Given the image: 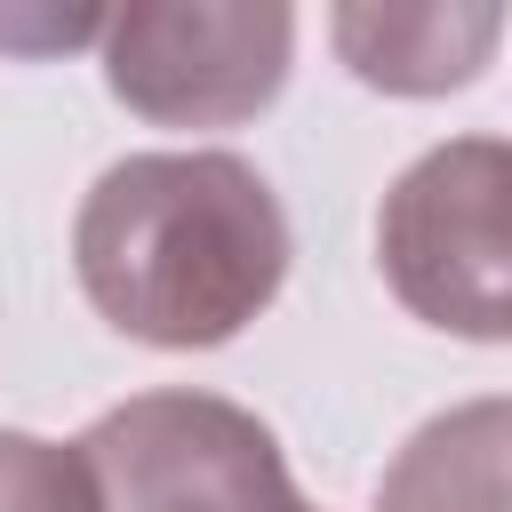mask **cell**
I'll return each mask as SVG.
<instances>
[{
	"mask_svg": "<svg viewBox=\"0 0 512 512\" xmlns=\"http://www.w3.org/2000/svg\"><path fill=\"white\" fill-rule=\"evenodd\" d=\"M0 512H104L80 440L0 432Z\"/></svg>",
	"mask_w": 512,
	"mask_h": 512,
	"instance_id": "7",
	"label": "cell"
},
{
	"mask_svg": "<svg viewBox=\"0 0 512 512\" xmlns=\"http://www.w3.org/2000/svg\"><path fill=\"white\" fill-rule=\"evenodd\" d=\"M376 512H512V400H456L424 416L392 448Z\"/></svg>",
	"mask_w": 512,
	"mask_h": 512,
	"instance_id": "6",
	"label": "cell"
},
{
	"mask_svg": "<svg viewBox=\"0 0 512 512\" xmlns=\"http://www.w3.org/2000/svg\"><path fill=\"white\" fill-rule=\"evenodd\" d=\"M328 40L360 88L384 96H448L472 88L504 40V8L488 0H416V8H328Z\"/></svg>",
	"mask_w": 512,
	"mask_h": 512,
	"instance_id": "5",
	"label": "cell"
},
{
	"mask_svg": "<svg viewBox=\"0 0 512 512\" xmlns=\"http://www.w3.org/2000/svg\"><path fill=\"white\" fill-rule=\"evenodd\" d=\"M104 512H312L272 424L224 392H136L80 432Z\"/></svg>",
	"mask_w": 512,
	"mask_h": 512,
	"instance_id": "3",
	"label": "cell"
},
{
	"mask_svg": "<svg viewBox=\"0 0 512 512\" xmlns=\"http://www.w3.org/2000/svg\"><path fill=\"white\" fill-rule=\"evenodd\" d=\"M376 264L408 320L464 344H512V136L416 152L376 208Z\"/></svg>",
	"mask_w": 512,
	"mask_h": 512,
	"instance_id": "2",
	"label": "cell"
},
{
	"mask_svg": "<svg viewBox=\"0 0 512 512\" xmlns=\"http://www.w3.org/2000/svg\"><path fill=\"white\" fill-rule=\"evenodd\" d=\"M296 8L280 0H128L104 16V88L152 128H240L288 88Z\"/></svg>",
	"mask_w": 512,
	"mask_h": 512,
	"instance_id": "4",
	"label": "cell"
},
{
	"mask_svg": "<svg viewBox=\"0 0 512 512\" xmlns=\"http://www.w3.org/2000/svg\"><path fill=\"white\" fill-rule=\"evenodd\" d=\"M288 208L240 152H128L72 216V272L104 328L152 352H216L288 280Z\"/></svg>",
	"mask_w": 512,
	"mask_h": 512,
	"instance_id": "1",
	"label": "cell"
}]
</instances>
